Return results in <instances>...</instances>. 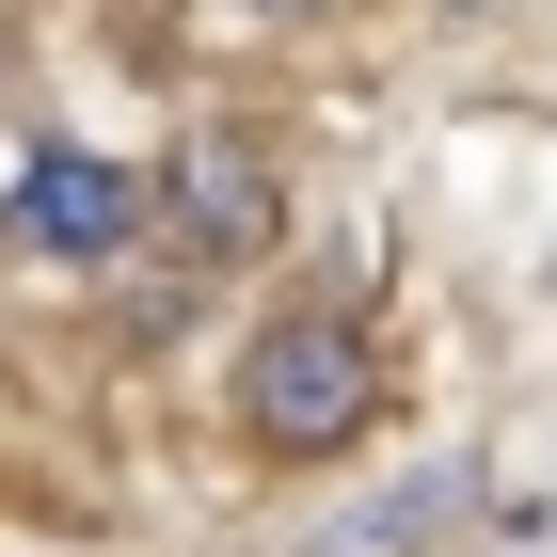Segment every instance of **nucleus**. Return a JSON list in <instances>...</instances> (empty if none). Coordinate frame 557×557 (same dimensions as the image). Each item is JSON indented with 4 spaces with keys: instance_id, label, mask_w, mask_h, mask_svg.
<instances>
[{
    "instance_id": "nucleus-3",
    "label": "nucleus",
    "mask_w": 557,
    "mask_h": 557,
    "mask_svg": "<svg viewBox=\"0 0 557 557\" xmlns=\"http://www.w3.org/2000/svg\"><path fill=\"white\" fill-rule=\"evenodd\" d=\"M128 223H144V175L128 160H96V144H33V175H16V239L64 271L96 256H128Z\"/></svg>"
},
{
    "instance_id": "nucleus-4",
    "label": "nucleus",
    "mask_w": 557,
    "mask_h": 557,
    "mask_svg": "<svg viewBox=\"0 0 557 557\" xmlns=\"http://www.w3.org/2000/svg\"><path fill=\"white\" fill-rule=\"evenodd\" d=\"M478 510H494V478H478V462H430V478H398L383 510H350L335 542H302V557H446Z\"/></svg>"
},
{
    "instance_id": "nucleus-2",
    "label": "nucleus",
    "mask_w": 557,
    "mask_h": 557,
    "mask_svg": "<svg viewBox=\"0 0 557 557\" xmlns=\"http://www.w3.org/2000/svg\"><path fill=\"white\" fill-rule=\"evenodd\" d=\"M271 223H287V191H271V160L239 128H175V175H160V239L191 271H239L271 256Z\"/></svg>"
},
{
    "instance_id": "nucleus-5",
    "label": "nucleus",
    "mask_w": 557,
    "mask_h": 557,
    "mask_svg": "<svg viewBox=\"0 0 557 557\" xmlns=\"http://www.w3.org/2000/svg\"><path fill=\"white\" fill-rule=\"evenodd\" d=\"M256 16H302V0H256Z\"/></svg>"
},
{
    "instance_id": "nucleus-1",
    "label": "nucleus",
    "mask_w": 557,
    "mask_h": 557,
    "mask_svg": "<svg viewBox=\"0 0 557 557\" xmlns=\"http://www.w3.org/2000/svg\"><path fill=\"white\" fill-rule=\"evenodd\" d=\"M367 319H335V302H302V319H271L256 350H239V430H256L271 462H335L350 430H367Z\"/></svg>"
}]
</instances>
